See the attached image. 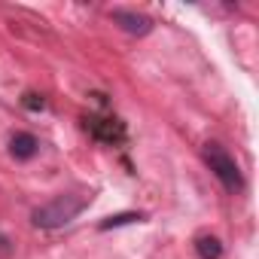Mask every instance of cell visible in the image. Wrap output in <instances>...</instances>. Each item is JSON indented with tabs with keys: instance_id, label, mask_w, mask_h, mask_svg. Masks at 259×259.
I'll return each instance as SVG.
<instances>
[{
	"instance_id": "6",
	"label": "cell",
	"mask_w": 259,
	"mask_h": 259,
	"mask_svg": "<svg viewBox=\"0 0 259 259\" xmlns=\"http://www.w3.org/2000/svg\"><path fill=\"white\" fill-rule=\"evenodd\" d=\"M195 256L198 259H220L223 256V241L217 235H198L195 238Z\"/></svg>"
},
{
	"instance_id": "1",
	"label": "cell",
	"mask_w": 259,
	"mask_h": 259,
	"mask_svg": "<svg viewBox=\"0 0 259 259\" xmlns=\"http://www.w3.org/2000/svg\"><path fill=\"white\" fill-rule=\"evenodd\" d=\"M92 195H82V192H64V195H55L52 201L40 204L31 210V223L37 229H61L67 223H73L85 207H89Z\"/></svg>"
},
{
	"instance_id": "5",
	"label": "cell",
	"mask_w": 259,
	"mask_h": 259,
	"mask_svg": "<svg viewBox=\"0 0 259 259\" xmlns=\"http://www.w3.org/2000/svg\"><path fill=\"white\" fill-rule=\"evenodd\" d=\"M40 153V141L31 135V132H16L10 138V156L16 162H31L34 156Z\"/></svg>"
},
{
	"instance_id": "2",
	"label": "cell",
	"mask_w": 259,
	"mask_h": 259,
	"mask_svg": "<svg viewBox=\"0 0 259 259\" xmlns=\"http://www.w3.org/2000/svg\"><path fill=\"white\" fill-rule=\"evenodd\" d=\"M201 156H204V165H207V168H210V174L223 183V189H226V192L238 195V192L244 189L241 165L235 162V156H232L223 144H217V141L204 144V147H201Z\"/></svg>"
},
{
	"instance_id": "8",
	"label": "cell",
	"mask_w": 259,
	"mask_h": 259,
	"mask_svg": "<svg viewBox=\"0 0 259 259\" xmlns=\"http://www.w3.org/2000/svg\"><path fill=\"white\" fill-rule=\"evenodd\" d=\"M22 104H25L28 110H34V113H37V110H46V101H43V95H37V92H28V95L22 98Z\"/></svg>"
},
{
	"instance_id": "7",
	"label": "cell",
	"mask_w": 259,
	"mask_h": 259,
	"mask_svg": "<svg viewBox=\"0 0 259 259\" xmlns=\"http://www.w3.org/2000/svg\"><path fill=\"white\" fill-rule=\"evenodd\" d=\"M144 213H135V210H125V213H116V217H107L98 223V229H119V226H128V223H141Z\"/></svg>"
},
{
	"instance_id": "3",
	"label": "cell",
	"mask_w": 259,
	"mask_h": 259,
	"mask_svg": "<svg viewBox=\"0 0 259 259\" xmlns=\"http://www.w3.org/2000/svg\"><path fill=\"white\" fill-rule=\"evenodd\" d=\"M85 128L92 132L95 141L110 144V147L125 141V125H122L116 116H89V119H85Z\"/></svg>"
},
{
	"instance_id": "4",
	"label": "cell",
	"mask_w": 259,
	"mask_h": 259,
	"mask_svg": "<svg viewBox=\"0 0 259 259\" xmlns=\"http://www.w3.org/2000/svg\"><path fill=\"white\" fill-rule=\"evenodd\" d=\"M110 22L132 37H147L153 31V19L138 10H110Z\"/></svg>"
}]
</instances>
